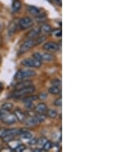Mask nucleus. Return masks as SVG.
I'll return each mask as SVG.
<instances>
[{"label": "nucleus", "mask_w": 138, "mask_h": 152, "mask_svg": "<svg viewBox=\"0 0 138 152\" xmlns=\"http://www.w3.org/2000/svg\"><path fill=\"white\" fill-rule=\"evenodd\" d=\"M46 39V36L45 35H39L34 39V43H35V45H40L41 43H42Z\"/></svg>", "instance_id": "obj_23"}, {"label": "nucleus", "mask_w": 138, "mask_h": 152, "mask_svg": "<svg viewBox=\"0 0 138 152\" xmlns=\"http://www.w3.org/2000/svg\"><path fill=\"white\" fill-rule=\"evenodd\" d=\"M49 92L51 95H58L59 94H61V88H60V87L53 85L52 87L49 88Z\"/></svg>", "instance_id": "obj_17"}, {"label": "nucleus", "mask_w": 138, "mask_h": 152, "mask_svg": "<svg viewBox=\"0 0 138 152\" xmlns=\"http://www.w3.org/2000/svg\"><path fill=\"white\" fill-rule=\"evenodd\" d=\"M37 141H38V139L37 138H31L30 140H29V144H31V145H34V144H37Z\"/></svg>", "instance_id": "obj_34"}, {"label": "nucleus", "mask_w": 138, "mask_h": 152, "mask_svg": "<svg viewBox=\"0 0 138 152\" xmlns=\"http://www.w3.org/2000/svg\"><path fill=\"white\" fill-rule=\"evenodd\" d=\"M25 123L28 127H34V126L38 125L40 123L39 122V120L37 119L35 115H29V117H27Z\"/></svg>", "instance_id": "obj_11"}, {"label": "nucleus", "mask_w": 138, "mask_h": 152, "mask_svg": "<svg viewBox=\"0 0 138 152\" xmlns=\"http://www.w3.org/2000/svg\"><path fill=\"white\" fill-rule=\"evenodd\" d=\"M21 131L15 128L12 129H6V128H0V138H3L7 135H17L20 134Z\"/></svg>", "instance_id": "obj_8"}, {"label": "nucleus", "mask_w": 138, "mask_h": 152, "mask_svg": "<svg viewBox=\"0 0 138 152\" xmlns=\"http://www.w3.org/2000/svg\"><path fill=\"white\" fill-rule=\"evenodd\" d=\"M48 140H47L45 138H39V139H38V141H37V144L42 147L43 145L45 144V143Z\"/></svg>", "instance_id": "obj_30"}, {"label": "nucleus", "mask_w": 138, "mask_h": 152, "mask_svg": "<svg viewBox=\"0 0 138 152\" xmlns=\"http://www.w3.org/2000/svg\"><path fill=\"white\" fill-rule=\"evenodd\" d=\"M58 45L57 43L53 42H49L45 43L43 45V49L49 52H55L58 50Z\"/></svg>", "instance_id": "obj_9"}, {"label": "nucleus", "mask_w": 138, "mask_h": 152, "mask_svg": "<svg viewBox=\"0 0 138 152\" xmlns=\"http://www.w3.org/2000/svg\"><path fill=\"white\" fill-rule=\"evenodd\" d=\"M34 59L41 62H51L55 59V56L52 53H41L34 52L32 55Z\"/></svg>", "instance_id": "obj_4"}, {"label": "nucleus", "mask_w": 138, "mask_h": 152, "mask_svg": "<svg viewBox=\"0 0 138 152\" xmlns=\"http://www.w3.org/2000/svg\"><path fill=\"white\" fill-rule=\"evenodd\" d=\"M22 65L26 68H34V69H38L40 68L42 65V62L39 61L35 59H25L22 62Z\"/></svg>", "instance_id": "obj_5"}, {"label": "nucleus", "mask_w": 138, "mask_h": 152, "mask_svg": "<svg viewBox=\"0 0 138 152\" xmlns=\"http://www.w3.org/2000/svg\"><path fill=\"white\" fill-rule=\"evenodd\" d=\"M34 46H35L34 39H28V40L25 41L23 45H21L20 49H19V54H24Z\"/></svg>", "instance_id": "obj_6"}, {"label": "nucleus", "mask_w": 138, "mask_h": 152, "mask_svg": "<svg viewBox=\"0 0 138 152\" xmlns=\"http://www.w3.org/2000/svg\"><path fill=\"white\" fill-rule=\"evenodd\" d=\"M15 24L12 23L8 28V33H9L10 35H12L15 33Z\"/></svg>", "instance_id": "obj_29"}, {"label": "nucleus", "mask_w": 138, "mask_h": 152, "mask_svg": "<svg viewBox=\"0 0 138 152\" xmlns=\"http://www.w3.org/2000/svg\"><path fill=\"white\" fill-rule=\"evenodd\" d=\"M46 115L50 118H56L58 117V112L55 110L48 109L46 112Z\"/></svg>", "instance_id": "obj_18"}, {"label": "nucleus", "mask_w": 138, "mask_h": 152, "mask_svg": "<svg viewBox=\"0 0 138 152\" xmlns=\"http://www.w3.org/2000/svg\"><path fill=\"white\" fill-rule=\"evenodd\" d=\"M35 117H36L37 119L39 120V122L41 123V122H45V120L46 119L47 115H45V114L36 113V115H35Z\"/></svg>", "instance_id": "obj_26"}, {"label": "nucleus", "mask_w": 138, "mask_h": 152, "mask_svg": "<svg viewBox=\"0 0 138 152\" xmlns=\"http://www.w3.org/2000/svg\"><path fill=\"white\" fill-rule=\"evenodd\" d=\"M36 75V72L31 69H22V70H18L17 73L15 74V79L21 81V80H25L26 78H32Z\"/></svg>", "instance_id": "obj_2"}, {"label": "nucleus", "mask_w": 138, "mask_h": 152, "mask_svg": "<svg viewBox=\"0 0 138 152\" xmlns=\"http://www.w3.org/2000/svg\"><path fill=\"white\" fill-rule=\"evenodd\" d=\"M54 34H55V37H61V29H59V30L55 31Z\"/></svg>", "instance_id": "obj_35"}, {"label": "nucleus", "mask_w": 138, "mask_h": 152, "mask_svg": "<svg viewBox=\"0 0 138 152\" xmlns=\"http://www.w3.org/2000/svg\"><path fill=\"white\" fill-rule=\"evenodd\" d=\"M32 81H29V80H21L19 82H18L16 85H15V89L19 90L22 89V88H25L32 86Z\"/></svg>", "instance_id": "obj_12"}, {"label": "nucleus", "mask_w": 138, "mask_h": 152, "mask_svg": "<svg viewBox=\"0 0 138 152\" xmlns=\"http://www.w3.org/2000/svg\"><path fill=\"white\" fill-rule=\"evenodd\" d=\"M61 104H62V100H61V98H58L57 99H55L54 101V105L56 106V107H61Z\"/></svg>", "instance_id": "obj_31"}, {"label": "nucleus", "mask_w": 138, "mask_h": 152, "mask_svg": "<svg viewBox=\"0 0 138 152\" xmlns=\"http://www.w3.org/2000/svg\"><path fill=\"white\" fill-rule=\"evenodd\" d=\"M34 110L36 113L39 114H45L48 110V107L45 103H39L34 107Z\"/></svg>", "instance_id": "obj_14"}, {"label": "nucleus", "mask_w": 138, "mask_h": 152, "mask_svg": "<svg viewBox=\"0 0 138 152\" xmlns=\"http://www.w3.org/2000/svg\"><path fill=\"white\" fill-rule=\"evenodd\" d=\"M20 137L21 138H23L24 140H30L31 138H33L32 134L29 133L28 131H24V132H20Z\"/></svg>", "instance_id": "obj_20"}, {"label": "nucleus", "mask_w": 138, "mask_h": 152, "mask_svg": "<svg viewBox=\"0 0 138 152\" xmlns=\"http://www.w3.org/2000/svg\"><path fill=\"white\" fill-rule=\"evenodd\" d=\"M21 8H22V2L19 0H14V2H12V12L13 13H16L20 10Z\"/></svg>", "instance_id": "obj_15"}, {"label": "nucleus", "mask_w": 138, "mask_h": 152, "mask_svg": "<svg viewBox=\"0 0 138 152\" xmlns=\"http://www.w3.org/2000/svg\"><path fill=\"white\" fill-rule=\"evenodd\" d=\"M34 91H35V88H34L33 85H32V86L25 88H22V89L15 90V91L12 93V97L20 98L23 97V96H26L28 95L32 94Z\"/></svg>", "instance_id": "obj_3"}, {"label": "nucleus", "mask_w": 138, "mask_h": 152, "mask_svg": "<svg viewBox=\"0 0 138 152\" xmlns=\"http://www.w3.org/2000/svg\"><path fill=\"white\" fill-rule=\"evenodd\" d=\"M38 100V95H32V96H25L24 98H23V101L24 103L27 102H33L34 101Z\"/></svg>", "instance_id": "obj_19"}, {"label": "nucleus", "mask_w": 138, "mask_h": 152, "mask_svg": "<svg viewBox=\"0 0 138 152\" xmlns=\"http://www.w3.org/2000/svg\"><path fill=\"white\" fill-rule=\"evenodd\" d=\"M34 152H42L43 151V149H40V148H35V149H34Z\"/></svg>", "instance_id": "obj_36"}, {"label": "nucleus", "mask_w": 138, "mask_h": 152, "mask_svg": "<svg viewBox=\"0 0 138 152\" xmlns=\"http://www.w3.org/2000/svg\"><path fill=\"white\" fill-rule=\"evenodd\" d=\"M41 30H42L43 32L45 33H49L51 32V30H52V28H51V25H49L44 24L41 27Z\"/></svg>", "instance_id": "obj_24"}, {"label": "nucleus", "mask_w": 138, "mask_h": 152, "mask_svg": "<svg viewBox=\"0 0 138 152\" xmlns=\"http://www.w3.org/2000/svg\"><path fill=\"white\" fill-rule=\"evenodd\" d=\"M51 84H52L54 86H58V87H61V81L58 79H55V80H53L51 81Z\"/></svg>", "instance_id": "obj_33"}, {"label": "nucleus", "mask_w": 138, "mask_h": 152, "mask_svg": "<svg viewBox=\"0 0 138 152\" xmlns=\"http://www.w3.org/2000/svg\"><path fill=\"white\" fill-rule=\"evenodd\" d=\"M41 28L36 27V28H33L32 30H31L28 35H27V39H35L41 33Z\"/></svg>", "instance_id": "obj_13"}, {"label": "nucleus", "mask_w": 138, "mask_h": 152, "mask_svg": "<svg viewBox=\"0 0 138 152\" xmlns=\"http://www.w3.org/2000/svg\"><path fill=\"white\" fill-rule=\"evenodd\" d=\"M25 107L27 110H29V111H32L34 108V105L33 102H27V103H25Z\"/></svg>", "instance_id": "obj_27"}, {"label": "nucleus", "mask_w": 138, "mask_h": 152, "mask_svg": "<svg viewBox=\"0 0 138 152\" xmlns=\"http://www.w3.org/2000/svg\"><path fill=\"white\" fill-rule=\"evenodd\" d=\"M0 62H1V58H0Z\"/></svg>", "instance_id": "obj_37"}, {"label": "nucleus", "mask_w": 138, "mask_h": 152, "mask_svg": "<svg viewBox=\"0 0 138 152\" xmlns=\"http://www.w3.org/2000/svg\"><path fill=\"white\" fill-rule=\"evenodd\" d=\"M19 144H20V142L18 141V140H15V138L13 139V140H12L11 141H9L8 143V147H9L12 150H15V148H16Z\"/></svg>", "instance_id": "obj_21"}, {"label": "nucleus", "mask_w": 138, "mask_h": 152, "mask_svg": "<svg viewBox=\"0 0 138 152\" xmlns=\"http://www.w3.org/2000/svg\"><path fill=\"white\" fill-rule=\"evenodd\" d=\"M0 121L7 125H11V124H15L17 122V119L14 113H11L10 111H7V110L1 108L0 109Z\"/></svg>", "instance_id": "obj_1"}, {"label": "nucleus", "mask_w": 138, "mask_h": 152, "mask_svg": "<svg viewBox=\"0 0 138 152\" xmlns=\"http://www.w3.org/2000/svg\"><path fill=\"white\" fill-rule=\"evenodd\" d=\"M53 147V143L50 141H47L45 143V144L42 146V149L44 151H49L50 149H51Z\"/></svg>", "instance_id": "obj_25"}, {"label": "nucleus", "mask_w": 138, "mask_h": 152, "mask_svg": "<svg viewBox=\"0 0 138 152\" xmlns=\"http://www.w3.org/2000/svg\"><path fill=\"white\" fill-rule=\"evenodd\" d=\"M34 22L30 17H24V18H21L19 22H18V25L22 29H27L31 27H32Z\"/></svg>", "instance_id": "obj_7"}, {"label": "nucleus", "mask_w": 138, "mask_h": 152, "mask_svg": "<svg viewBox=\"0 0 138 152\" xmlns=\"http://www.w3.org/2000/svg\"><path fill=\"white\" fill-rule=\"evenodd\" d=\"M13 107H14L13 104L10 103V102H6V103H4L2 105L1 108L4 110H7V111H11L13 108Z\"/></svg>", "instance_id": "obj_22"}, {"label": "nucleus", "mask_w": 138, "mask_h": 152, "mask_svg": "<svg viewBox=\"0 0 138 152\" xmlns=\"http://www.w3.org/2000/svg\"><path fill=\"white\" fill-rule=\"evenodd\" d=\"M25 148H26V147L25 146L24 144H19L18 146L16 147V148H15L14 151L16 152H22V151H23L25 150Z\"/></svg>", "instance_id": "obj_28"}, {"label": "nucleus", "mask_w": 138, "mask_h": 152, "mask_svg": "<svg viewBox=\"0 0 138 152\" xmlns=\"http://www.w3.org/2000/svg\"><path fill=\"white\" fill-rule=\"evenodd\" d=\"M14 115H15L17 121L20 122V123H24L27 118L26 114L23 111H22L20 108H16V109L15 110Z\"/></svg>", "instance_id": "obj_10"}, {"label": "nucleus", "mask_w": 138, "mask_h": 152, "mask_svg": "<svg viewBox=\"0 0 138 152\" xmlns=\"http://www.w3.org/2000/svg\"><path fill=\"white\" fill-rule=\"evenodd\" d=\"M48 98V95H47V93H45V92H42V93H40L38 95V99H40L42 100V101H43V100H45Z\"/></svg>", "instance_id": "obj_32"}, {"label": "nucleus", "mask_w": 138, "mask_h": 152, "mask_svg": "<svg viewBox=\"0 0 138 152\" xmlns=\"http://www.w3.org/2000/svg\"><path fill=\"white\" fill-rule=\"evenodd\" d=\"M28 10H29V12H30L31 15H32V16H34L35 17L39 16H40V15L42 14L39 8H36V7H34V6H29Z\"/></svg>", "instance_id": "obj_16"}]
</instances>
